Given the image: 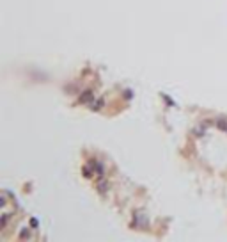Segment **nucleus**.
I'll use <instances>...</instances> for the list:
<instances>
[{"mask_svg":"<svg viewBox=\"0 0 227 242\" xmlns=\"http://www.w3.org/2000/svg\"><path fill=\"white\" fill-rule=\"evenodd\" d=\"M217 125H218V128H222V130H226V132H227V123L224 121V119H218V121H217Z\"/></svg>","mask_w":227,"mask_h":242,"instance_id":"nucleus-3","label":"nucleus"},{"mask_svg":"<svg viewBox=\"0 0 227 242\" xmlns=\"http://www.w3.org/2000/svg\"><path fill=\"white\" fill-rule=\"evenodd\" d=\"M101 105H103V100H99V102H94L92 109H98V107H101Z\"/></svg>","mask_w":227,"mask_h":242,"instance_id":"nucleus-5","label":"nucleus"},{"mask_svg":"<svg viewBox=\"0 0 227 242\" xmlns=\"http://www.w3.org/2000/svg\"><path fill=\"white\" fill-rule=\"evenodd\" d=\"M83 175H85V176H91V167H87V169L83 167Z\"/></svg>","mask_w":227,"mask_h":242,"instance_id":"nucleus-6","label":"nucleus"},{"mask_svg":"<svg viewBox=\"0 0 227 242\" xmlns=\"http://www.w3.org/2000/svg\"><path fill=\"white\" fill-rule=\"evenodd\" d=\"M80 100H82V102H91V100H92V93H91V91L83 93V94L80 96Z\"/></svg>","mask_w":227,"mask_h":242,"instance_id":"nucleus-1","label":"nucleus"},{"mask_svg":"<svg viewBox=\"0 0 227 242\" xmlns=\"http://www.w3.org/2000/svg\"><path fill=\"white\" fill-rule=\"evenodd\" d=\"M195 135H204V126H201V128H195Z\"/></svg>","mask_w":227,"mask_h":242,"instance_id":"nucleus-4","label":"nucleus"},{"mask_svg":"<svg viewBox=\"0 0 227 242\" xmlns=\"http://www.w3.org/2000/svg\"><path fill=\"white\" fill-rule=\"evenodd\" d=\"M107 189H108V184H107V182H101V184H98V191H101V192H107Z\"/></svg>","mask_w":227,"mask_h":242,"instance_id":"nucleus-2","label":"nucleus"}]
</instances>
